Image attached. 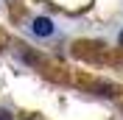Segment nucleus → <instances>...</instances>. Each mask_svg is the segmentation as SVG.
<instances>
[{
  "label": "nucleus",
  "mask_w": 123,
  "mask_h": 120,
  "mask_svg": "<svg viewBox=\"0 0 123 120\" xmlns=\"http://www.w3.org/2000/svg\"><path fill=\"white\" fill-rule=\"evenodd\" d=\"M31 34L37 39H50L56 34V25H53L50 17H34V20H31Z\"/></svg>",
  "instance_id": "1"
},
{
  "label": "nucleus",
  "mask_w": 123,
  "mask_h": 120,
  "mask_svg": "<svg viewBox=\"0 0 123 120\" xmlns=\"http://www.w3.org/2000/svg\"><path fill=\"white\" fill-rule=\"evenodd\" d=\"M0 120H11V114H8L6 109H0Z\"/></svg>",
  "instance_id": "2"
},
{
  "label": "nucleus",
  "mask_w": 123,
  "mask_h": 120,
  "mask_svg": "<svg viewBox=\"0 0 123 120\" xmlns=\"http://www.w3.org/2000/svg\"><path fill=\"white\" fill-rule=\"evenodd\" d=\"M117 45H120V48H123V31H120V36H117Z\"/></svg>",
  "instance_id": "3"
}]
</instances>
